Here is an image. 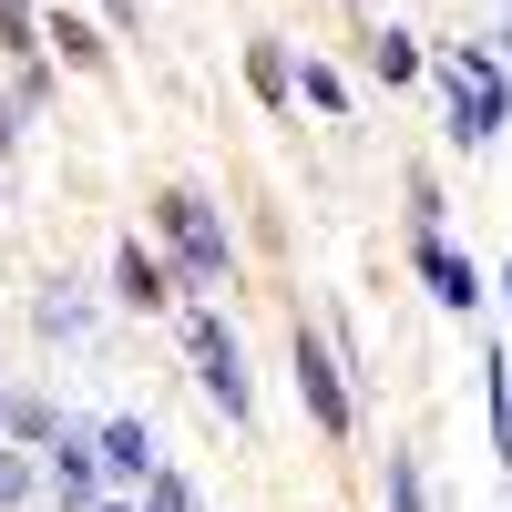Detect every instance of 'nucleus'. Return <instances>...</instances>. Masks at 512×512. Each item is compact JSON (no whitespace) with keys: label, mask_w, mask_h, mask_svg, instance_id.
<instances>
[{"label":"nucleus","mask_w":512,"mask_h":512,"mask_svg":"<svg viewBox=\"0 0 512 512\" xmlns=\"http://www.w3.org/2000/svg\"><path fill=\"white\" fill-rule=\"evenodd\" d=\"M164 216H175V236H185V256H195V267H226V246H216V226H205V205H195V195H175Z\"/></svg>","instance_id":"f257e3e1"},{"label":"nucleus","mask_w":512,"mask_h":512,"mask_svg":"<svg viewBox=\"0 0 512 512\" xmlns=\"http://www.w3.org/2000/svg\"><path fill=\"white\" fill-rule=\"evenodd\" d=\"M297 390L318 400V420H328V431L349 420V400H338V379H328V359H318V349H297Z\"/></svg>","instance_id":"f03ea898"}]
</instances>
